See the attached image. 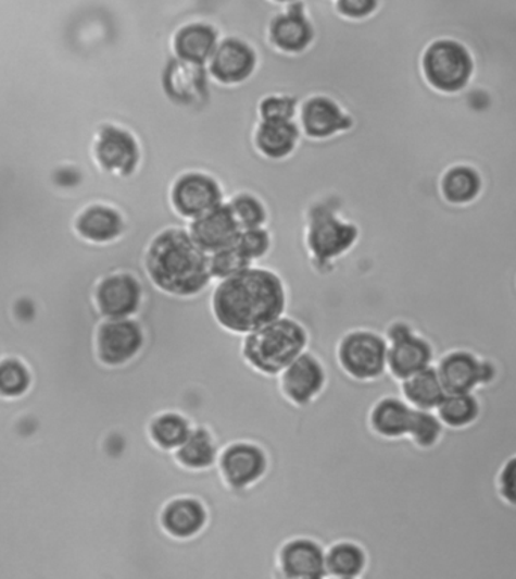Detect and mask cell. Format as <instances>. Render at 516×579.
<instances>
[{"label": "cell", "instance_id": "1", "mask_svg": "<svg viewBox=\"0 0 516 579\" xmlns=\"http://www.w3.org/2000/svg\"><path fill=\"white\" fill-rule=\"evenodd\" d=\"M287 301L285 280L259 263L217 282L211 294V310L221 328L244 336L286 315Z\"/></svg>", "mask_w": 516, "mask_h": 579}, {"label": "cell", "instance_id": "2", "mask_svg": "<svg viewBox=\"0 0 516 579\" xmlns=\"http://www.w3.org/2000/svg\"><path fill=\"white\" fill-rule=\"evenodd\" d=\"M143 271L154 290L169 297H200L213 283L209 252L181 227L153 236L143 252Z\"/></svg>", "mask_w": 516, "mask_h": 579}, {"label": "cell", "instance_id": "3", "mask_svg": "<svg viewBox=\"0 0 516 579\" xmlns=\"http://www.w3.org/2000/svg\"><path fill=\"white\" fill-rule=\"evenodd\" d=\"M309 332L297 318L282 315L265 328L244 334L242 356L260 374L278 377L309 349Z\"/></svg>", "mask_w": 516, "mask_h": 579}, {"label": "cell", "instance_id": "4", "mask_svg": "<svg viewBox=\"0 0 516 579\" xmlns=\"http://www.w3.org/2000/svg\"><path fill=\"white\" fill-rule=\"evenodd\" d=\"M421 72L426 83L435 91L455 95L471 83L475 61L462 42L440 38L430 42L423 53Z\"/></svg>", "mask_w": 516, "mask_h": 579}, {"label": "cell", "instance_id": "5", "mask_svg": "<svg viewBox=\"0 0 516 579\" xmlns=\"http://www.w3.org/2000/svg\"><path fill=\"white\" fill-rule=\"evenodd\" d=\"M388 342L370 329H353L337 345V364L356 382H372L387 374Z\"/></svg>", "mask_w": 516, "mask_h": 579}, {"label": "cell", "instance_id": "6", "mask_svg": "<svg viewBox=\"0 0 516 579\" xmlns=\"http://www.w3.org/2000/svg\"><path fill=\"white\" fill-rule=\"evenodd\" d=\"M360 231L355 224L341 221L331 213H317L310 221L305 248L310 259L326 274L336 270L337 263L355 248Z\"/></svg>", "mask_w": 516, "mask_h": 579}, {"label": "cell", "instance_id": "7", "mask_svg": "<svg viewBox=\"0 0 516 579\" xmlns=\"http://www.w3.org/2000/svg\"><path fill=\"white\" fill-rule=\"evenodd\" d=\"M270 458L259 443L235 441L225 445L217 457V472L232 491H247L269 472Z\"/></svg>", "mask_w": 516, "mask_h": 579}, {"label": "cell", "instance_id": "8", "mask_svg": "<svg viewBox=\"0 0 516 579\" xmlns=\"http://www.w3.org/2000/svg\"><path fill=\"white\" fill-rule=\"evenodd\" d=\"M147 347V333L138 318L103 320L96 333V352L108 367H124L138 359Z\"/></svg>", "mask_w": 516, "mask_h": 579}, {"label": "cell", "instance_id": "9", "mask_svg": "<svg viewBox=\"0 0 516 579\" xmlns=\"http://www.w3.org/2000/svg\"><path fill=\"white\" fill-rule=\"evenodd\" d=\"M146 295V285L138 275L130 271H115L97 283L95 303L103 320H122L141 313Z\"/></svg>", "mask_w": 516, "mask_h": 579}, {"label": "cell", "instance_id": "10", "mask_svg": "<svg viewBox=\"0 0 516 579\" xmlns=\"http://www.w3.org/2000/svg\"><path fill=\"white\" fill-rule=\"evenodd\" d=\"M279 391L297 406L316 402L328 386V371L314 353H302L278 375Z\"/></svg>", "mask_w": 516, "mask_h": 579}, {"label": "cell", "instance_id": "11", "mask_svg": "<svg viewBox=\"0 0 516 579\" xmlns=\"http://www.w3.org/2000/svg\"><path fill=\"white\" fill-rule=\"evenodd\" d=\"M171 204L177 215L192 221L223 204V189L209 174L192 171L177 178Z\"/></svg>", "mask_w": 516, "mask_h": 579}, {"label": "cell", "instance_id": "12", "mask_svg": "<svg viewBox=\"0 0 516 579\" xmlns=\"http://www.w3.org/2000/svg\"><path fill=\"white\" fill-rule=\"evenodd\" d=\"M325 550L319 540L309 535L286 540L278 551V567L282 579H328Z\"/></svg>", "mask_w": 516, "mask_h": 579}, {"label": "cell", "instance_id": "13", "mask_svg": "<svg viewBox=\"0 0 516 579\" xmlns=\"http://www.w3.org/2000/svg\"><path fill=\"white\" fill-rule=\"evenodd\" d=\"M211 512L203 500L192 495L173 497L163 505L159 523L169 538L192 540L205 531Z\"/></svg>", "mask_w": 516, "mask_h": 579}, {"label": "cell", "instance_id": "14", "mask_svg": "<svg viewBox=\"0 0 516 579\" xmlns=\"http://www.w3.org/2000/svg\"><path fill=\"white\" fill-rule=\"evenodd\" d=\"M97 164L118 176H129L139 162V147L130 132L116 126H103L95 143Z\"/></svg>", "mask_w": 516, "mask_h": 579}, {"label": "cell", "instance_id": "15", "mask_svg": "<svg viewBox=\"0 0 516 579\" xmlns=\"http://www.w3.org/2000/svg\"><path fill=\"white\" fill-rule=\"evenodd\" d=\"M240 231L242 229L232 215L230 205L224 204L190 221L188 229L192 239L209 255L235 246Z\"/></svg>", "mask_w": 516, "mask_h": 579}, {"label": "cell", "instance_id": "16", "mask_svg": "<svg viewBox=\"0 0 516 579\" xmlns=\"http://www.w3.org/2000/svg\"><path fill=\"white\" fill-rule=\"evenodd\" d=\"M209 65L211 75L217 83L238 85L254 73L257 56L248 42L239 38H227L217 45Z\"/></svg>", "mask_w": 516, "mask_h": 579}, {"label": "cell", "instance_id": "17", "mask_svg": "<svg viewBox=\"0 0 516 579\" xmlns=\"http://www.w3.org/2000/svg\"><path fill=\"white\" fill-rule=\"evenodd\" d=\"M73 231L85 243L109 246L123 238L126 221L112 206L91 205L77 213Z\"/></svg>", "mask_w": 516, "mask_h": 579}, {"label": "cell", "instance_id": "18", "mask_svg": "<svg viewBox=\"0 0 516 579\" xmlns=\"http://www.w3.org/2000/svg\"><path fill=\"white\" fill-rule=\"evenodd\" d=\"M435 368L445 394H471L477 387L483 386V360L465 349L442 356Z\"/></svg>", "mask_w": 516, "mask_h": 579}, {"label": "cell", "instance_id": "19", "mask_svg": "<svg viewBox=\"0 0 516 579\" xmlns=\"http://www.w3.org/2000/svg\"><path fill=\"white\" fill-rule=\"evenodd\" d=\"M433 348L420 334L414 333L388 344L387 371L399 382L410 379L423 369L432 367Z\"/></svg>", "mask_w": 516, "mask_h": 579}, {"label": "cell", "instance_id": "20", "mask_svg": "<svg viewBox=\"0 0 516 579\" xmlns=\"http://www.w3.org/2000/svg\"><path fill=\"white\" fill-rule=\"evenodd\" d=\"M301 126L310 138L324 139L351 130L352 120L329 97L314 96L302 107Z\"/></svg>", "mask_w": 516, "mask_h": 579}, {"label": "cell", "instance_id": "21", "mask_svg": "<svg viewBox=\"0 0 516 579\" xmlns=\"http://www.w3.org/2000/svg\"><path fill=\"white\" fill-rule=\"evenodd\" d=\"M413 411L414 407L410 406L402 396H382L368 411V426L380 438H406Z\"/></svg>", "mask_w": 516, "mask_h": 579}, {"label": "cell", "instance_id": "22", "mask_svg": "<svg viewBox=\"0 0 516 579\" xmlns=\"http://www.w3.org/2000/svg\"><path fill=\"white\" fill-rule=\"evenodd\" d=\"M270 41L286 53H301L313 41V28L301 5H293L275 17L270 25Z\"/></svg>", "mask_w": 516, "mask_h": 579}, {"label": "cell", "instance_id": "23", "mask_svg": "<svg viewBox=\"0 0 516 579\" xmlns=\"http://www.w3.org/2000/svg\"><path fill=\"white\" fill-rule=\"evenodd\" d=\"M219 445L211 430L204 426H193L184 445L174 451V458L181 468L192 472H204L216 468Z\"/></svg>", "mask_w": 516, "mask_h": 579}, {"label": "cell", "instance_id": "24", "mask_svg": "<svg viewBox=\"0 0 516 579\" xmlns=\"http://www.w3.org/2000/svg\"><path fill=\"white\" fill-rule=\"evenodd\" d=\"M368 566L366 547L353 540H339L325 550L328 579H364Z\"/></svg>", "mask_w": 516, "mask_h": 579}, {"label": "cell", "instance_id": "25", "mask_svg": "<svg viewBox=\"0 0 516 579\" xmlns=\"http://www.w3.org/2000/svg\"><path fill=\"white\" fill-rule=\"evenodd\" d=\"M217 48V34L205 23H190L178 30L174 38V52L186 64L204 65L211 61Z\"/></svg>", "mask_w": 516, "mask_h": 579}, {"label": "cell", "instance_id": "26", "mask_svg": "<svg viewBox=\"0 0 516 579\" xmlns=\"http://www.w3.org/2000/svg\"><path fill=\"white\" fill-rule=\"evenodd\" d=\"M442 198L452 206L475 204L483 193V177L475 167L457 164L441 177Z\"/></svg>", "mask_w": 516, "mask_h": 579}, {"label": "cell", "instance_id": "27", "mask_svg": "<svg viewBox=\"0 0 516 579\" xmlns=\"http://www.w3.org/2000/svg\"><path fill=\"white\" fill-rule=\"evenodd\" d=\"M192 429L193 422L188 416L177 410H165L151 418L149 438L156 448L174 453L184 445Z\"/></svg>", "mask_w": 516, "mask_h": 579}, {"label": "cell", "instance_id": "28", "mask_svg": "<svg viewBox=\"0 0 516 579\" xmlns=\"http://www.w3.org/2000/svg\"><path fill=\"white\" fill-rule=\"evenodd\" d=\"M402 398L414 409L437 410L445 394L438 377L437 368L423 369L410 379L401 382Z\"/></svg>", "mask_w": 516, "mask_h": 579}, {"label": "cell", "instance_id": "29", "mask_svg": "<svg viewBox=\"0 0 516 579\" xmlns=\"http://www.w3.org/2000/svg\"><path fill=\"white\" fill-rule=\"evenodd\" d=\"M299 130L292 122H262L255 132V146L263 157L282 159L297 147Z\"/></svg>", "mask_w": 516, "mask_h": 579}, {"label": "cell", "instance_id": "30", "mask_svg": "<svg viewBox=\"0 0 516 579\" xmlns=\"http://www.w3.org/2000/svg\"><path fill=\"white\" fill-rule=\"evenodd\" d=\"M479 410V402L471 392V394L445 395L435 414L445 427L462 429L476 421Z\"/></svg>", "mask_w": 516, "mask_h": 579}, {"label": "cell", "instance_id": "31", "mask_svg": "<svg viewBox=\"0 0 516 579\" xmlns=\"http://www.w3.org/2000/svg\"><path fill=\"white\" fill-rule=\"evenodd\" d=\"M33 374L25 361L18 357H3L0 360V395L17 398L29 391Z\"/></svg>", "mask_w": 516, "mask_h": 579}, {"label": "cell", "instance_id": "32", "mask_svg": "<svg viewBox=\"0 0 516 579\" xmlns=\"http://www.w3.org/2000/svg\"><path fill=\"white\" fill-rule=\"evenodd\" d=\"M444 429V423L433 410L414 409L407 438L420 448H432L440 442Z\"/></svg>", "mask_w": 516, "mask_h": 579}, {"label": "cell", "instance_id": "33", "mask_svg": "<svg viewBox=\"0 0 516 579\" xmlns=\"http://www.w3.org/2000/svg\"><path fill=\"white\" fill-rule=\"evenodd\" d=\"M252 266L254 263L244 258L242 251L236 247V244L209 255V270H211L213 282L235 278V275L242 273V271Z\"/></svg>", "mask_w": 516, "mask_h": 579}, {"label": "cell", "instance_id": "34", "mask_svg": "<svg viewBox=\"0 0 516 579\" xmlns=\"http://www.w3.org/2000/svg\"><path fill=\"white\" fill-rule=\"evenodd\" d=\"M228 205L242 231L243 229L263 227L266 223L265 206L252 194H239Z\"/></svg>", "mask_w": 516, "mask_h": 579}, {"label": "cell", "instance_id": "35", "mask_svg": "<svg viewBox=\"0 0 516 579\" xmlns=\"http://www.w3.org/2000/svg\"><path fill=\"white\" fill-rule=\"evenodd\" d=\"M272 235L265 227L243 229L240 231L236 247L252 263L263 262L272 251Z\"/></svg>", "mask_w": 516, "mask_h": 579}, {"label": "cell", "instance_id": "36", "mask_svg": "<svg viewBox=\"0 0 516 579\" xmlns=\"http://www.w3.org/2000/svg\"><path fill=\"white\" fill-rule=\"evenodd\" d=\"M297 114V100L290 96H269L260 103L262 122H292Z\"/></svg>", "mask_w": 516, "mask_h": 579}, {"label": "cell", "instance_id": "37", "mask_svg": "<svg viewBox=\"0 0 516 579\" xmlns=\"http://www.w3.org/2000/svg\"><path fill=\"white\" fill-rule=\"evenodd\" d=\"M499 491L504 501L516 505V456L509 458L500 470Z\"/></svg>", "mask_w": 516, "mask_h": 579}, {"label": "cell", "instance_id": "38", "mask_svg": "<svg viewBox=\"0 0 516 579\" xmlns=\"http://www.w3.org/2000/svg\"><path fill=\"white\" fill-rule=\"evenodd\" d=\"M376 8H378V0H339L337 2V10L349 19L368 17Z\"/></svg>", "mask_w": 516, "mask_h": 579}, {"label": "cell", "instance_id": "39", "mask_svg": "<svg viewBox=\"0 0 516 579\" xmlns=\"http://www.w3.org/2000/svg\"><path fill=\"white\" fill-rule=\"evenodd\" d=\"M0 246H8V244H0ZM13 246V244H11ZM18 247H30V246H18ZM35 248H49V247H35ZM50 250H67V248H50Z\"/></svg>", "mask_w": 516, "mask_h": 579}, {"label": "cell", "instance_id": "40", "mask_svg": "<svg viewBox=\"0 0 516 579\" xmlns=\"http://www.w3.org/2000/svg\"><path fill=\"white\" fill-rule=\"evenodd\" d=\"M275 2H292V0H275Z\"/></svg>", "mask_w": 516, "mask_h": 579}]
</instances>
